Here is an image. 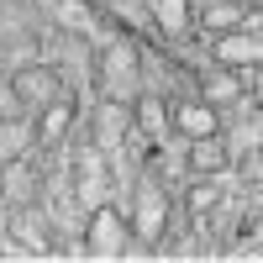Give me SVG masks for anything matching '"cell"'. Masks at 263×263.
<instances>
[{
  "label": "cell",
  "instance_id": "1",
  "mask_svg": "<svg viewBox=\"0 0 263 263\" xmlns=\"http://www.w3.org/2000/svg\"><path fill=\"white\" fill-rule=\"evenodd\" d=\"M163 227H168V190L153 174H142L137 179V211H132V237L137 242H158Z\"/></svg>",
  "mask_w": 263,
  "mask_h": 263
},
{
  "label": "cell",
  "instance_id": "2",
  "mask_svg": "<svg viewBox=\"0 0 263 263\" xmlns=\"http://www.w3.org/2000/svg\"><path fill=\"white\" fill-rule=\"evenodd\" d=\"M11 95H16L21 111H42L53 95H63V79H58V69H48V63H21L11 74Z\"/></svg>",
  "mask_w": 263,
  "mask_h": 263
},
{
  "label": "cell",
  "instance_id": "3",
  "mask_svg": "<svg viewBox=\"0 0 263 263\" xmlns=\"http://www.w3.org/2000/svg\"><path fill=\"white\" fill-rule=\"evenodd\" d=\"M37 190H42V174L32 158H0V205H37Z\"/></svg>",
  "mask_w": 263,
  "mask_h": 263
},
{
  "label": "cell",
  "instance_id": "4",
  "mask_svg": "<svg viewBox=\"0 0 263 263\" xmlns=\"http://www.w3.org/2000/svg\"><path fill=\"white\" fill-rule=\"evenodd\" d=\"M126 132H132V105H121L116 95H105V100L95 105V126H90V142H95L100 153H121Z\"/></svg>",
  "mask_w": 263,
  "mask_h": 263
},
{
  "label": "cell",
  "instance_id": "5",
  "mask_svg": "<svg viewBox=\"0 0 263 263\" xmlns=\"http://www.w3.org/2000/svg\"><path fill=\"white\" fill-rule=\"evenodd\" d=\"M126 242V227L111 205H90V232H84V253L90 258H121Z\"/></svg>",
  "mask_w": 263,
  "mask_h": 263
},
{
  "label": "cell",
  "instance_id": "6",
  "mask_svg": "<svg viewBox=\"0 0 263 263\" xmlns=\"http://www.w3.org/2000/svg\"><path fill=\"white\" fill-rule=\"evenodd\" d=\"M211 53H216L221 69H253V63L263 58V37L248 32V27H232V32H221L211 42Z\"/></svg>",
  "mask_w": 263,
  "mask_h": 263
},
{
  "label": "cell",
  "instance_id": "7",
  "mask_svg": "<svg viewBox=\"0 0 263 263\" xmlns=\"http://www.w3.org/2000/svg\"><path fill=\"white\" fill-rule=\"evenodd\" d=\"M69 126H74V100L69 95H53L37 111V121H32V142L37 147H58L63 137H69Z\"/></svg>",
  "mask_w": 263,
  "mask_h": 263
},
{
  "label": "cell",
  "instance_id": "8",
  "mask_svg": "<svg viewBox=\"0 0 263 263\" xmlns=\"http://www.w3.org/2000/svg\"><path fill=\"white\" fill-rule=\"evenodd\" d=\"M74 184H79V200L84 205H105V153L90 142V147H79V158H74Z\"/></svg>",
  "mask_w": 263,
  "mask_h": 263
},
{
  "label": "cell",
  "instance_id": "9",
  "mask_svg": "<svg viewBox=\"0 0 263 263\" xmlns=\"http://www.w3.org/2000/svg\"><path fill=\"white\" fill-rule=\"evenodd\" d=\"M100 74H105V84H116V90H132V84H137V74H142L137 48H132V42H111V48H105V58H100Z\"/></svg>",
  "mask_w": 263,
  "mask_h": 263
},
{
  "label": "cell",
  "instance_id": "10",
  "mask_svg": "<svg viewBox=\"0 0 263 263\" xmlns=\"http://www.w3.org/2000/svg\"><path fill=\"white\" fill-rule=\"evenodd\" d=\"M11 232H16V242L27 248V253H53V232H48V221H42L37 205L11 211Z\"/></svg>",
  "mask_w": 263,
  "mask_h": 263
},
{
  "label": "cell",
  "instance_id": "11",
  "mask_svg": "<svg viewBox=\"0 0 263 263\" xmlns=\"http://www.w3.org/2000/svg\"><path fill=\"white\" fill-rule=\"evenodd\" d=\"M168 126H179L184 137H211V132H221V121H216V105L205 100H184L168 111Z\"/></svg>",
  "mask_w": 263,
  "mask_h": 263
},
{
  "label": "cell",
  "instance_id": "12",
  "mask_svg": "<svg viewBox=\"0 0 263 263\" xmlns=\"http://www.w3.org/2000/svg\"><path fill=\"white\" fill-rule=\"evenodd\" d=\"M184 163L195 174H221L232 158H227V142H221V132H211V137H190V153H184Z\"/></svg>",
  "mask_w": 263,
  "mask_h": 263
},
{
  "label": "cell",
  "instance_id": "13",
  "mask_svg": "<svg viewBox=\"0 0 263 263\" xmlns=\"http://www.w3.org/2000/svg\"><path fill=\"white\" fill-rule=\"evenodd\" d=\"M147 16L158 21V32L163 37H184L190 32V0H147Z\"/></svg>",
  "mask_w": 263,
  "mask_h": 263
},
{
  "label": "cell",
  "instance_id": "14",
  "mask_svg": "<svg viewBox=\"0 0 263 263\" xmlns=\"http://www.w3.org/2000/svg\"><path fill=\"white\" fill-rule=\"evenodd\" d=\"M132 121H137L147 137H168V105H163L158 95H147V90L132 100Z\"/></svg>",
  "mask_w": 263,
  "mask_h": 263
},
{
  "label": "cell",
  "instance_id": "15",
  "mask_svg": "<svg viewBox=\"0 0 263 263\" xmlns=\"http://www.w3.org/2000/svg\"><path fill=\"white\" fill-rule=\"evenodd\" d=\"M200 95H205V105H232L237 95H242V74H232V69H211V74L200 79Z\"/></svg>",
  "mask_w": 263,
  "mask_h": 263
},
{
  "label": "cell",
  "instance_id": "16",
  "mask_svg": "<svg viewBox=\"0 0 263 263\" xmlns=\"http://www.w3.org/2000/svg\"><path fill=\"white\" fill-rule=\"evenodd\" d=\"M184 205H190L195 216H200V221H205V216H211L216 205H221V190H216V174H195V184H190V195H184Z\"/></svg>",
  "mask_w": 263,
  "mask_h": 263
},
{
  "label": "cell",
  "instance_id": "17",
  "mask_svg": "<svg viewBox=\"0 0 263 263\" xmlns=\"http://www.w3.org/2000/svg\"><path fill=\"white\" fill-rule=\"evenodd\" d=\"M200 27H211V32H232V27H242V11L227 6V0H216V6L200 11Z\"/></svg>",
  "mask_w": 263,
  "mask_h": 263
},
{
  "label": "cell",
  "instance_id": "18",
  "mask_svg": "<svg viewBox=\"0 0 263 263\" xmlns=\"http://www.w3.org/2000/svg\"><path fill=\"white\" fill-rule=\"evenodd\" d=\"M53 11H58V21H63V27H79V32H90V27H95V11L84 6V0H58Z\"/></svg>",
  "mask_w": 263,
  "mask_h": 263
},
{
  "label": "cell",
  "instance_id": "19",
  "mask_svg": "<svg viewBox=\"0 0 263 263\" xmlns=\"http://www.w3.org/2000/svg\"><path fill=\"white\" fill-rule=\"evenodd\" d=\"M6 105H16V95H11V79H0V111Z\"/></svg>",
  "mask_w": 263,
  "mask_h": 263
},
{
  "label": "cell",
  "instance_id": "20",
  "mask_svg": "<svg viewBox=\"0 0 263 263\" xmlns=\"http://www.w3.org/2000/svg\"><path fill=\"white\" fill-rule=\"evenodd\" d=\"M253 6H258V0H253Z\"/></svg>",
  "mask_w": 263,
  "mask_h": 263
}]
</instances>
